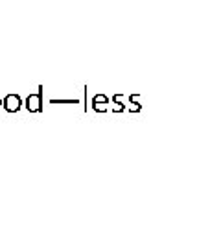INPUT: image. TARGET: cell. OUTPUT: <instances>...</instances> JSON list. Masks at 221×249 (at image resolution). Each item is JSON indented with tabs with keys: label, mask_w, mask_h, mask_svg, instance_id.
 Instances as JSON below:
<instances>
[{
	"label": "cell",
	"mask_w": 221,
	"mask_h": 249,
	"mask_svg": "<svg viewBox=\"0 0 221 249\" xmlns=\"http://www.w3.org/2000/svg\"><path fill=\"white\" fill-rule=\"evenodd\" d=\"M43 96H44V87L39 85L37 92L30 94L26 98V102H22V107H26L28 113H43V109H44Z\"/></svg>",
	"instance_id": "obj_1"
},
{
	"label": "cell",
	"mask_w": 221,
	"mask_h": 249,
	"mask_svg": "<svg viewBox=\"0 0 221 249\" xmlns=\"http://www.w3.org/2000/svg\"><path fill=\"white\" fill-rule=\"evenodd\" d=\"M83 94H85V98H83V111H85V113H88V98H87V94H88V87H87V85L83 87Z\"/></svg>",
	"instance_id": "obj_7"
},
{
	"label": "cell",
	"mask_w": 221,
	"mask_h": 249,
	"mask_svg": "<svg viewBox=\"0 0 221 249\" xmlns=\"http://www.w3.org/2000/svg\"><path fill=\"white\" fill-rule=\"evenodd\" d=\"M109 104H111V98H109V96H105V94H96V96H92L90 107H92L94 113H107V111H109V107H107Z\"/></svg>",
	"instance_id": "obj_3"
},
{
	"label": "cell",
	"mask_w": 221,
	"mask_h": 249,
	"mask_svg": "<svg viewBox=\"0 0 221 249\" xmlns=\"http://www.w3.org/2000/svg\"><path fill=\"white\" fill-rule=\"evenodd\" d=\"M138 100H140V94H138V92L129 94V107H127V109H129L131 113H140L142 111V106H140V102H138Z\"/></svg>",
	"instance_id": "obj_4"
},
{
	"label": "cell",
	"mask_w": 221,
	"mask_h": 249,
	"mask_svg": "<svg viewBox=\"0 0 221 249\" xmlns=\"http://www.w3.org/2000/svg\"><path fill=\"white\" fill-rule=\"evenodd\" d=\"M2 109L6 111V113H18L20 109H22V98L18 96V94H6L4 98H2Z\"/></svg>",
	"instance_id": "obj_2"
},
{
	"label": "cell",
	"mask_w": 221,
	"mask_h": 249,
	"mask_svg": "<svg viewBox=\"0 0 221 249\" xmlns=\"http://www.w3.org/2000/svg\"><path fill=\"white\" fill-rule=\"evenodd\" d=\"M122 98L124 94H113L111 96V102H113V113H124L127 107L122 104Z\"/></svg>",
	"instance_id": "obj_5"
},
{
	"label": "cell",
	"mask_w": 221,
	"mask_h": 249,
	"mask_svg": "<svg viewBox=\"0 0 221 249\" xmlns=\"http://www.w3.org/2000/svg\"><path fill=\"white\" fill-rule=\"evenodd\" d=\"M65 104H67V106H78V104H80V100H57V98H52L50 100V106H65Z\"/></svg>",
	"instance_id": "obj_6"
},
{
	"label": "cell",
	"mask_w": 221,
	"mask_h": 249,
	"mask_svg": "<svg viewBox=\"0 0 221 249\" xmlns=\"http://www.w3.org/2000/svg\"><path fill=\"white\" fill-rule=\"evenodd\" d=\"M0 107H2V98H0Z\"/></svg>",
	"instance_id": "obj_8"
}]
</instances>
